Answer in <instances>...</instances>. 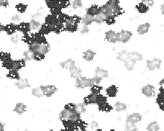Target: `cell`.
Returning <instances> with one entry per match:
<instances>
[{"instance_id":"cell-1","label":"cell","mask_w":164,"mask_h":131,"mask_svg":"<svg viewBox=\"0 0 164 131\" xmlns=\"http://www.w3.org/2000/svg\"><path fill=\"white\" fill-rule=\"evenodd\" d=\"M30 50L37 56H44L48 53L49 50V46L45 42L39 41H34L31 44Z\"/></svg>"},{"instance_id":"cell-2","label":"cell","mask_w":164,"mask_h":131,"mask_svg":"<svg viewBox=\"0 0 164 131\" xmlns=\"http://www.w3.org/2000/svg\"><path fill=\"white\" fill-rule=\"evenodd\" d=\"M100 11L105 13L107 17H111L119 12V8L117 1H111L101 9Z\"/></svg>"},{"instance_id":"cell-3","label":"cell","mask_w":164,"mask_h":131,"mask_svg":"<svg viewBox=\"0 0 164 131\" xmlns=\"http://www.w3.org/2000/svg\"><path fill=\"white\" fill-rule=\"evenodd\" d=\"M76 85L80 88L85 87H92L95 84L94 79L87 78H80L77 79Z\"/></svg>"},{"instance_id":"cell-4","label":"cell","mask_w":164,"mask_h":131,"mask_svg":"<svg viewBox=\"0 0 164 131\" xmlns=\"http://www.w3.org/2000/svg\"><path fill=\"white\" fill-rule=\"evenodd\" d=\"M132 36V33L128 30H122L117 33V40L119 42L126 43L130 41Z\"/></svg>"},{"instance_id":"cell-5","label":"cell","mask_w":164,"mask_h":131,"mask_svg":"<svg viewBox=\"0 0 164 131\" xmlns=\"http://www.w3.org/2000/svg\"><path fill=\"white\" fill-rule=\"evenodd\" d=\"M108 77L107 71L103 69L98 68L95 71V77L94 78L96 83H98L101 80Z\"/></svg>"},{"instance_id":"cell-6","label":"cell","mask_w":164,"mask_h":131,"mask_svg":"<svg viewBox=\"0 0 164 131\" xmlns=\"http://www.w3.org/2000/svg\"><path fill=\"white\" fill-rule=\"evenodd\" d=\"M41 87L43 93L44 97H52L58 90L57 88L55 85H41Z\"/></svg>"},{"instance_id":"cell-7","label":"cell","mask_w":164,"mask_h":131,"mask_svg":"<svg viewBox=\"0 0 164 131\" xmlns=\"http://www.w3.org/2000/svg\"><path fill=\"white\" fill-rule=\"evenodd\" d=\"M142 92L148 98H152L155 96V87L151 84L146 85L142 88Z\"/></svg>"},{"instance_id":"cell-8","label":"cell","mask_w":164,"mask_h":131,"mask_svg":"<svg viewBox=\"0 0 164 131\" xmlns=\"http://www.w3.org/2000/svg\"><path fill=\"white\" fill-rule=\"evenodd\" d=\"M142 115L139 112H133L129 114L127 117L126 122L136 124L142 121Z\"/></svg>"},{"instance_id":"cell-9","label":"cell","mask_w":164,"mask_h":131,"mask_svg":"<svg viewBox=\"0 0 164 131\" xmlns=\"http://www.w3.org/2000/svg\"><path fill=\"white\" fill-rule=\"evenodd\" d=\"M28 107L25 103L18 102L16 104L13 111L15 113L19 116H22L27 112Z\"/></svg>"},{"instance_id":"cell-10","label":"cell","mask_w":164,"mask_h":131,"mask_svg":"<svg viewBox=\"0 0 164 131\" xmlns=\"http://www.w3.org/2000/svg\"><path fill=\"white\" fill-rule=\"evenodd\" d=\"M161 61L160 60L155 58L152 60H149L147 62V67L150 70H154L158 69L160 67Z\"/></svg>"},{"instance_id":"cell-11","label":"cell","mask_w":164,"mask_h":131,"mask_svg":"<svg viewBox=\"0 0 164 131\" xmlns=\"http://www.w3.org/2000/svg\"><path fill=\"white\" fill-rule=\"evenodd\" d=\"M15 85L19 90H24L28 87L30 83L26 79H19L16 81Z\"/></svg>"},{"instance_id":"cell-12","label":"cell","mask_w":164,"mask_h":131,"mask_svg":"<svg viewBox=\"0 0 164 131\" xmlns=\"http://www.w3.org/2000/svg\"><path fill=\"white\" fill-rule=\"evenodd\" d=\"M146 130L147 131H160L161 127L159 123L156 120H153L147 124Z\"/></svg>"},{"instance_id":"cell-13","label":"cell","mask_w":164,"mask_h":131,"mask_svg":"<svg viewBox=\"0 0 164 131\" xmlns=\"http://www.w3.org/2000/svg\"><path fill=\"white\" fill-rule=\"evenodd\" d=\"M31 95L37 98H41L44 97L43 93L41 86L33 88L31 90Z\"/></svg>"},{"instance_id":"cell-14","label":"cell","mask_w":164,"mask_h":131,"mask_svg":"<svg viewBox=\"0 0 164 131\" xmlns=\"http://www.w3.org/2000/svg\"><path fill=\"white\" fill-rule=\"evenodd\" d=\"M150 25L149 23L141 24L138 27L137 31L140 35H144L148 32L150 28Z\"/></svg>"},{"instance_id":"cell-15","label":"cell","mask_w":164,"mask_h":131,"mask_svg":"<svg viewBox=\"0 0 164 131\" xmlns=\"http://www.w3.org/2000/svg\"><path fill=\"white\" fill-rule=\"evenodd\" d=\"M128 60H132L133 61H141L142 60V56L141 54L137 52H132L130 53H128Z\"/></svg>"},{"instance_id":"cell-16","label":"cell","mask_w":164,"mask_h":131,"mask_svg":"<svg viewBox=\"0 0 164 131\" xmlns=\"http://www.w3.org/2000/svg\"><path fill=\"white\" fill-rule=\"evenodd\" d=\"M107 18V17L105 13L100 11L94 17V21H96L98 23H101L102 22H104L105 21H106Z\"/></svg>"},{"instance_id":"cell-17","label":"cell","mask_w":164,"mask_h":131,"mask_svg":"<svg viewBox=\"0 0 164 131\" xmlns=\"http://www.w3.org/2000/svg\"><path fill=\"white\" fill-rule=\"evenodd\" d=\"M74 110L80 115L84 113L86 111V105L83 103H78V104L75 105Z\"/></svg>"},{"instance_id":"cell-18","label":"cell","mask_w":164,"mask_h":131,"mask_svg":"<svg viewBox=\"0 0 164 131\" xmlns=\"http://www.w3.org/2000/svg\"><path fill=\"white\" fill-rule=\"evenodd\" d=\"M105 37L110 42H115L117 40V33L113 30H109L106 32Z\"/></svg>"},{"instance_id":"cell-19","label":"cell","mask_w":164,"mask_h":131,"mask_svg":"<svg viewBox=\"0 0 164 131\" xmlns=\"http://www.w3.org/2000/svg\"><path fill=\"white\" fill-rule=\"evenodd\" d=\"M29 25H30L29 27L30 30L33 31L39 30L41 27V23L39 21H38L37 20H35V19L32 20L30 22Z\"/></svg>"},{"instance_id":"cell-20","label":"cell","mask_w":164,"mask_h":131,"mask_svg":"<svg viewBox=\"0 0 164 131\" xmlns=\"http://www.w3.org/2000/svg\"><path fill=\"white\" fill-rule=\"evenodd\" d=\"M127 109V106L125 103H121V102H117L115 104V109L117 112H123Z\"/></svg>"},{"instance_id":"cell-21","label":"cell","mask_w":164,"mask_h":131,"mask_svg":"<svg viewBox=\"0 0 164 131\" xmlns=\"http://www.w3.org/2000/svg\"><path fill=\"white\" fill-rule=\"evenodd\" d=\"M94 16H92L89 14H87L83 17L82 19V24L84 25H88L92 23L94 21Z\"/></svg>"},{"instance_id":"cell-22","label":"cell","mask_w":164,"mask_h":131,"mask_svg":"<svg viewBox=\"0 0 164 131\" xmlns=\"http://www.w3.org/2000/svg\"><path fill=\"white\" fill-rule=\"evenodd\" d=\"M62 67L64 69H68L70 70L76 67L75 62L70 60H67V61H65L63 63Z\"/></svg>"},{"instance_id":"cell-23","label":"cell","mask_w":164,"mask_h":131,"mask_svg":"<svg viewBox=\"0 0 164 131\" xmlns=\"http://www.w3.org/2000/svg\"><path fill=\"white\" fill-rule=\"evenodd\" d=\"M95 53L92 50H88L84 53L83 58L87 61H92L95 56Z\"/></svg>"},{"instance_id":"cell-24","label":"cell","mask_w":164,"mask_h":131,"mask_svg":"<svg viewBox=\"0 0 164 131\" xmlns=\"http://www.w3.org/2000/svg\"><path fill=\"white\" fill-rule=\"evenodd\" d=\"M71 71V76L75 79H78L81 78V71L80 69L75 67Z\"/></svg>"},{"instance_id":"cell-25","label":"cell","mask_w":164,"mask_h":131,"mask_svg":"<svg viewBox=\"0 0 164 131\" xmlns=\"http://www.w3.org/2000/svg\"><path fill=\"white\" fill-rule=\"evenodd\" d=\"M125 62V66L128 70H132L134 67L136 62L130 60H128Z\"/></svg>"},{"instance_id":"cell-26","label":"cell","mask_w":164,"mask_h":131,"mask_svg":"<svg viewBox=\"0 0 164 131\" xmlns=\"http://www.w3.org/2000/svg\"><path fill=\"white\" fill-rule=\"evenodd\" d=\"M76 23V20H75V19L74 18H71L67 19L66 22V25L67 28H73L75 27Z\"/></svg>"},{"instance_id":"cell-27","label":"cell","mask_w":164,"mask_h":131,"mask_svg":"<svg viewBox=\"0 0 164 131\" xmlns=\"http://www.w3.org/2000/svg\"><path fill=\"white\" fill-rule=\"evenodd\" d=\"M99 123L96 121H92L90 124V128L91 130H95L96 131L99 128Z\"/></svg>"},{"instance_id":"cell-28","label":"cell","mask_w":164,"mask_h":131,"mask_svg":"<svg viewBox=\"0 0 164 131\" xmlns=\"http://www.w3.org/2000/svg\"><path fill=\"white\" fill-rule=\"evenodd\" d=\"M79 29H80V31L83 33L87 32L89 30V28H88L87 25H84L83 24L80 25Z\"/></svg>"},{"instance_id":"cell-29","label":"cell","mask_w":164,"mask_h":131,"mask_svg":"<svg viewBox=\"0 0 164 131\" xmlns=\"http://www.w3.org/2000/svg\"><path fill=\"white\" fill-rule=\"evenodd\" d=\"M82 5V2L80 1H75L73 2V6L74 8L80 7Z\"/></svg>"},{"instance_id":"cell-30","label":"cell","mask_w":164,"mask_h":131,"mask_svg":"<svg viewBox=\"0 0 164 131\" xmlns=\"http://www.w3.org/2000/svg\"><path fill=\"white\" fill-rule=\"evenodd\" d=\"M108 93L110 95H114L116 93V89H115L114 87L110 88L108 90Z\"/></svg>"},{"instance_id":"cell-31","label":"cell","mask_w":164,"mask_h":131,"mask_svg":"<svg viewBox=\"0 0 164 131\" xmlns=\"http://www.w3.org/2000/svg\"><path fill=\"white\" fill-rule=\"evenodd\" d=\"M5 125L2 121L0 120V131H5Z\"/></svg>"},{"instance_id":"cell-32","label":"cell","mask_w":164,"mask_h":131,"mask_svg":"<svg viewBox=\"0 0 164 131\" xmlns=\"http://www.w3.org/2000/svg\"><path fill=\"white\" fill-rule=\"evenodd\" d=\"M8 2L5 1H0V6H5L8 5Z\"/></svg>"},{"instance_id":"cell-33","label":"cell","mask_w":164,"mask_h":131,"mask_svg":"<svg viewBox=\"0 0 164 131\" xmlns=\"http://www.w3.org/2000/svg\"><path fill=\"white\" fill-rule=\"evenodd\" d=\"M164 4L161 6V11H162V14H164Z\"/></svg>"},{"instance_id":"cell-34","label":"cell","mask_w":164,"mask_h":131,"mask_svg":"<svg viewBox=\"0 0 164 131\" xmlns=\"http://www.w3.org/2000/svg\"><path fill=\"white\" fill-rule=\"evenodd\" d=\"M28 131V130H23V131Z\"/></svg>"},{"instance_id":"cell-35","label":"cell","mask_w":164,"mask_h":131,"mask_svg":"<svg viewBox=\"0 0 164 131\" xmlns=\"http://www.w3.org/2000/svg\"><path fill=\"white\" fill-rule=\"evenodd\" d=\"M115 131V130H111V131Z\"/></svg>"},{"instance_id":"cell-36","label":"cell","mask_w":164,"mask_h":131,"mask_svg":"<svg viewBox=\"0 0 164 131\" xmlns=\"http://www.w3.org/2000/svg\"><path fill=\"white\" fill-rule=\"evenodd\" d=\"M126 131H127V130H126Z\"/></svg>"}]
</instances>
